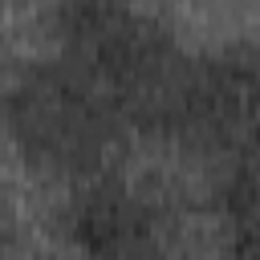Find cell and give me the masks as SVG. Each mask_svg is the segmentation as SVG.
<instances>
[{
    "label": "cell",
    "mask_w": 260,
    "mask_h": 260,
    "mask_svg": "<svg viewBox=\"0 0 260 260\" xmlns=\"http://www.w3.org/2000/svg\"><path fill=\"white\" fill-rule=\"evenodd\" d=\"M171 138L219 167L260 146V45L195 57Z\"/></svg>",
    "instance_id": "obj_3"
},
{
    "label": "cell",
    "mask_w": 260,
    "mask_h": 260,
    "mask_svg": "<svg viewBox=\"0 0 260 260\" xmlns=\"http://www.w3.org/2000/svg\"><path fill=\"white\" fill-rule=\"evenodd\" d=\"M57 57L122 118L130 138H171L195 57L130 0H57Z\"/></svg>",
    "instance_id": "obj_1"
},
{
    "label": "cell",
    "mask_w": 260,
    "mask_h": 260,
    "mask_svg": "<svg viewBox=\"0 0 260 260\" xmlns=\"http://www.w3.org/2000/svg\"><path fill=\"white\" fill-rule=\"evenodd\" d=\"M215 211L228 248L244 256H260V146L219 167Z\"/></svg>",
    "instance_id": "obj_5"
},
{
    "label": "cell",
    "mask_w": 260,
    "mask_h": 260,
    "mask_svg": "<svg viewBox=\"0 0 260 260\" xmlns=\"http://www.w3.org/2000/svg\"><path fill=\"white\" fill-rule=\"evenodd\" d=\"M61 223L73 248L89 256H158L175 236L162 199L110 175H89V183L65 207Z\"/></svg>",
    "instance_id": "obj_4"
},
{
    "label": "cell",
    "mask_w": 260,
    "mask_h": 260,
    "mask_svg": "<svg viewBox=\"0 0 260 260\" xmlns=\"http://www.w3.org/2000/svg\"><path fill=\"white\" fill-rule=\"evenodd\" d=\"M8 130L28 162L69 179L102 175L114 150L130 138L122 118L57 53L12 77Z\"/></svg>",
    "instance_id": "obj_2"
}]
</instances>
